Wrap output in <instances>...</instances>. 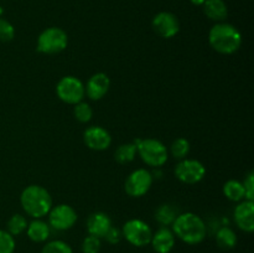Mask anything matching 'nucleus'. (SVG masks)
<instances>
[{
    "label": "nucleus",
    "mask_w": 254,
    "mask_h": 253,
    "mask_svg": "<svg viewBox=\"0 0 254 253\" xmlns=\"http://www.w3.org/2000/svg\"><path fill=\"white\" fill-rule=\"evenodd\" d=\"M171 226L174 235L188 245H198L205 240L207 233V228L202 218L192 212L178 215Z\"/></svg>",
    "instance_id": "nucleus-1"
},
{
    "label": "nucleus",
    "mask_w": 254,
    "mask_h": 253,
    "mask_svg": "<svg viewBox=\"0 0 254 253\" xmlns=\"http://www.w3.org/2000/svg\"><path fill=\"white\" fill-rule=\"evenodd\" d=\"M208 42L218 54L231 55L238 51L242 45V35L233 25L227 22H217L211 27Z\"/></svg>",
    "instance_id": "nucleus-2"
},
{
    "label": "nucleus",
    "mask_w": 254,
    "mask_h": 253,
    "mask_svg": "<svg viewBox=\"0 0 254 253\" xmlns=\"http://www.w3.org/2000/svg\"><path fill=\"white\" fill-rule=\"evenodd\" d=\"M22 210L32 218H42L52 207V197L49 191L40 185H30L20 196Z\"/></svg>",
    "instance_id": "nucleus-3"
},
{
    "label": "nucleus",
    "mask_w": 254,
    "mask_h": 253,
    "mask_svg": "<svg viewBox=\"0 0 254 253\" xmlns=\"http://www.w3.org/2000/svg\"><path fill=\"white\" fill-rule=\"evenodd\" d=\"M134 144L136 145V153L146 165L159 168L168 160V149L158 139H138Z\"/></svg>",
    "instance_id": "nucleus-4"
},
{
    "label": "nucleus",
    "mask_w": 254,
    "mask_h": 253,
    "mask_svg": "<svg viewBox=\"0 0 254 253\" xmlns=\"http://www.w3.org/2000/svg\"><path fill=\"white\" fill-rule=\"evenodd\" d=\"M68 44L66 31L60 27H49L40 34L37 39L36 50L45 55H55L64 51Z\"/></svg>",
    "instance_id": "nucleus-5"
},
{
    "label": "nucleus",
    "mask_w": 254,
    "mask_h": 253,
    "mask_svg": "<svg viewBox=\"0 0 254 253\" xmlns=\"http://www.w3.org/2000/svg\"><path fill=\"white\" fill-rule=\"evenodd\" d=\"M122 236L130 245L135 246V247H144L150 243L153 231L146 222L138 220V218H133L124 223L123 228H122Z\"/></svg>",
    "instance_id": "nucleus-6"
},
{
    "label": "nucleus",
    "mask_w": 254,
    "mask_h": 253,
    "mask_svg": "<svg viewBox=\"0 0 254 253\" xmlns=\"http://www.w3.org/2000/svg\"><path fill=\"white\" fill-rule=\"evenodd\" d=\"M57 97L67 104H77L86 96L83 82L74 76L62 77L56 86Z\"/></svg>",
    "instance_id": "nucleus-7"
},
{
    "label": "nucleus",
    "mask_w": 254,
    "mask_h": 253,
    "mask_svg": "<svg viewBox=\"0 0 254 253\" xmlns=\"http://www.w3.org/2000/svg\"><path fill=\"white\" fill-rule=\"evenodd\" d=\"M206 169L201 161L195 159H183L175 166V176L184 184L193 185L205 178Z\"/></svg>",
    "instance_id": "nucleus-8"
},
{
    "label": "nucleus",
    "mask_w": 254,
    "mask_h": 253,
    "mask_svg": "<svg viewBox=\"0 0 254 253\" xmlns=\"http://www.w3.org/2000/svg\"><path fill=\"white\" fill-rule=\"evenodd\" d=\"M153 175L145 169H136L127 178L124 190L130 197H141L150 190Z\"/></svg>",
    "instance_id": "nucleus-9"
},
{
    "label": "nucleus",
    "mask_w": 254,
    "mask_h": 253,
    "mask_svg": "<svg viewBox=\"0 0 254 253\" xmlns=\"http://www.w3.org/2000/svg\"><path fill=\"white\" fill-rule=\"evenodd\" d=\"M49 215L50 227L57 231H66L73 227L77 221V212L69 205H57L51 207Z\"/></svg>",
    "instance_id": "nucleus-10"
},
{
    "label": "nucleus",
    "mask_w": 254,
    "mask_h": 253,
    "mask_svg": "<svg viewBox=\"0 0 254 253\" xmlns=\"http://www.w3.org/2000/svg\"><path fill=\"white\" fill-rule=\"evenodd\" d=\"M153 29L156 34L164 39H171L180 31V22L176 15L169 11H161L153 19Z\"/></svg>",
    "instance_id": "nucleus-11"
},
{
    "label": "nucleus",
    "mask_w": 254,
    "mask_h": 253,
    "mask_svg": "<svg viewBox=\"0 0 254 253\" xmlns=\"http://www.w3.org/2000/svg\"><path fill=\"white\" fill-rule=\"evenodd\" d=\"M83 140L89 149L96 151L106 150L111 146L112 136L104 128L98 126H89L84 130Z\"/></svg>",
    "instance_id": "nucleus-12"
},
{
    "label": "nucleus",
    "mask_w": 254,
    "mask_h": 253,
    "mask_svg": "<svg viewBox=\"0 0 254 253\" xmlns=\"http://www.w3.org/2000/svg\"><path fill=\"white\" fill-rule=\"evenodd\" d=\"M235 217L236 225L238 228L245 232H253L254 231V201L245 200L241 201L235 208Z\"/></svg>",
    "instance_id": "nucleus-13"
},
{
    "label": "nucleus",
    "mask_w": 254,
    "mask_h": 253,
    "mask_svg": "<svg viewBox=\"0 0 254 253\" xmlns=\"http://www.w3.org/2000/svg\"><path fill=\"white\" fill-rule=\"evenodd\" d=\"M111 87V79L103 72L94 73L91 78L87 81V84L84 86L87 97L92 101H99L103 98L109 91Z\"/></svg>",
    "instance_id": "nucleus-14"
},
{
    "label": "nucleus",
    "mask_w": 254,
    "mask_h": 253,
    "mask_svg": "<svg viewBox=\"0 0 254 253\" xmlns=\"http://www.w3.org/2000/svg\"><path fill=\"white\" fill-rule=\"evenodd\" d=\"M150 245L156 253H170L175 246V235L170 228L163 226L153 233Z\"/></svg>",
    "instance_id": "nucleus-15"
},
{
    "label": "nucleus",
    "mask_w": 254,
    "mask_h": 253,
    "mask_svg": "<svg viewBox=\"0 0 254 253\" xmlns=\"http://www.w3.org/2000/svg\"><path fill=\"white\" fill-rule=\"evenodd\" d=\"M112 227V221L109 216L104 212H94L87 220V230L92 236L103 238L104 235Z\"/></svg>",
    "instance_id": "nucleus-16"
},
{
    "label": "nucleus",
    "mask_w": 254,
    "mask_h": 253,
    "mask_svg": "<svg viewBox=\"0 0 254 253\" xmlns=\"http://www.w3.org/2000/svg\"><path fill=\"white\" fill-rule=\"evenodd\" d=\"M202 6L205 15L212 21L223 22L228 15L227 5L223 0H206Z\"/></svg>",
    "instance_id": "nucleus-17"
},
{
    "label": "nucleus",
    "mask_w": 254,
    "mask_h": 253,
    "mask_svg": "<svg viewBox=\"0 0 254 253\" xmlns=\"http://www.w3.org/2000/svg\"><path fill=\"white\" fill-rule=\"evenodd\" d=\"M26 233L27 237H29L32 242L41 243L47 241V238L50 237L51 227H50L49 223H46L45 221L40 220V218H35L31 223L27 225Z\"/></svg>",
    "instance_id": "nucleus-18"
},
{
    "label": "nucleus",
    "mask_w": 254,
    "mask_h": 253,
    "mask_svg": "<svg viewBox=\"0 0 254 253\" xmlns=\"http://www.w3.org/2000/svg\"><path fill=\"white\" fill-rule=\"evenodd\" d=\"M216 243L221 250H232L237 245V235L230 227H221L216 233Z\"/></svg>",
    "instance_id": "nucleus-19"
},
{
    "label": "nucleus",
    "mask_w": 254,
    "mask_h": 253,
    "mask_svg": "<svg viewBox=\"0 0 254 253\" xmlns=\"http://www.w3.org/2000/svg\"><path fill=\"white\" fill-rule=\"evenodd\" d=\"M223 193L228 200L233 202H241L246 200L245 188H243V184L238 180H228L223 185Z\"/></svg>",
    "instance_id": "nucleus-20"
},
{
    "label": "nucleus",
    "mask_w": 254,
    "mask_h": 253,
    "mask_svg": "<svg viewBox=\"0 0 254 253\" xmlns=\"http://www.w3.org/2000/svg\"><path fill=\"white\" fill-rule=\"evenodd\" d=\"M136 155V145L134 143H127L122 144L117 148L116 153H114V159L118 164H128L134 160Z\"/></svg>",
    "instance_id": "nucleus-21"
},
{
    "label": "nucleus",
    "mask_w": 254,
    "mask_h": 253,
    "mask_svg": "<svg viewBox=\"0 0 254 253\" xmlns=\"http://www.w3.org/2000/svg\"><path fill=\"white\" fill-rule=\"evenodd\" d=\"M178 211L176 208H174L171 205H161L160 207L156 210L155 212V218L160 225L163 226H169L173 225V222L175 221V218L178 217Z\"/></svg>",
    "instance_id": "nucleus-22"
},
{
    "label": "nucleus",
    "mask_w": 254,
    "mask_h": 253,
    "mask_svg": "<svg viewBox=\"0 0 254 253\" xmlns=\"http://www.w3.org/2000/svg\"><path fill=\"white\" fill-rule=\"evenodd\" d=\"M27 225H29V222H27L26 217L20 215V213H16V215H12L10 220L7 221V232L12 236H19L26 231Z\"/></svg>",
    "instance_id": "nucleus-23"
},
{
    "label": "nucleus",
    "mask_w": 254,
    "mask_h": 253,
    "mask_svg": "<svg viewBox=\"0 0 254 253\" xmlns=\"http://www.w3.org/2000/svg\"><path fill=\"white\" fill-rule=\"evenodd\" d=\"M170 153L178 160L186 159V156L190 153V143L185 138L175 139L170 146Z\"/></svg>",
    "instance_id": "nucleus-24"
},
{
    "label": "nucleus",
    "mask_w": 254,
    "mask_h": 253,
    "mask_svg": "<svg viewBox=\"0 0 254 253\" xmlns=\"http://www.w3.org/2000/svg\"><path fill=\"white\" fill-rule=\"evenodd\" d=\"M73 114L77 121L81 122V123H87L93 117V109L86 102H79V103L74 104Z\"/></svg>",
    "instance_id": "nucleus-25"
},
{
    "label": "nucleus",
    "mask_w": 254,
    "mask_h": 253,
    "mask_svg": "<svg viewBox=\"0 0 254 253\" xmlns=\"http://www.w3.org/2000/svg\"><path fill=\"white\" fill-rule=\"evenodd\" d=\"M41 253H73V251L66 242L56 240L46 243L42 248Z\"/></svg>",
    "instance_id": "nucleus-26"
},
{
    "label": "nucleus",
    "mask_w": 254,
    "mask_h": 253,
    "mask_svg": "<svg viewBox=\"0 0 254 253\" xmlns=\"http://www.w3.org/2000/svg\"><path fill=\"white\" fill-rule=\"evenodd\" d=\"M15 240L14 236L7 231L0 230V253H14Z\"/></svg>",
    "instance_id": "nucleus-27"
},
{
    "label": "nucleus",
    "mask_w": 254,
    "mask_h": 253,
    "mask_svg": "<svg viewBox=\"0 0 254 253\" xmlns=\"http://www.w3.org/2000/svg\"><path fill=\"white\" fill-rule=\"evenodd\" d=\"M101 247V238L96 237V236H87L82 242V252L83 253H99Z\"/></svg>",
    "instance_id": "nucleus-28"
},
{
    "label": "nucleus",
    "mask_w": 254,
    "mask_h": 253,
    "mask_svg": "<svg viewBox=\"0 0 254 253\" xmlns=\"http://www.w3.org/2000/svg\"><path fill=\"white\" fill-rule=\"evenodd\" d=\"M15 29L7 20L0 17V41L9 42L14 39Z\"/></svg>",
    "instance_id": "nucleus-29"
},
{
    "label": "nucleus",
    "mask_w": 254,
    "mask_h": 253,
    "mask_svg": "<svg viewBox=\"0 0 254 253\" xmlns=\"http://www.w3.org/2000/svg\"><path fill=\"white\" fill-rule=\"evenodd\" d=\"M243 184V188H245V195L246 200L254 201V174L251 171L250 174L246 178L245 183Z\"/></svg>",
    "instance_id": "nucleus-30"
},
{
    "label": "nucleus",
    "mask_w": 254,
    "mask_h": 253,
    "mask_svg": "<svg viewBox=\"0 0 254 253\" xmlns=\"http://www.w3.org/2000/svg\"><path fill=\"white\" fill-rule=\"evenodd\" d=\"M122 237H123V236H122V231L112 226V227L108 230V232L104 235L103 238L107 241V242L111 243V245H117V243H119V241H121Z\"/></svg>",
    "instance_id": "nucleus-31"
},
{
    "label": "nucleus",
    "mask_w": 254,
    "mask_h": 253,
    "mask_svg": "<svg viewBox=\"0 0 254 253\" xmlns=\"http://www.w3.org/2000/svg\"><path fill=\"white\" fill-rule=\"evenodd\" d=\"M191 2H192L193 5H203V2L206 1V0H190Z\"/></svg>",
    "instance_id": "nucleus-32"
}]
</instances>
